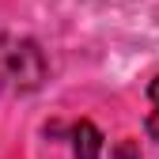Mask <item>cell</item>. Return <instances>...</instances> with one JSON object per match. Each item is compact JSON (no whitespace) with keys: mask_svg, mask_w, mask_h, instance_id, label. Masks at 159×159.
I'll use <instances>...</instances> for the list:
<instances>
[{"mask_svg":"<svg viewBox=\"0 0 159 159\" xmlns=\"http://www.w3.org/2000/svg\"><path fill=\"white\" fill-rule=\"evenodd\" d=\"M4 76L11 80L19 91L38 87L42 76H46V61H42V53H38V46L34 42H15L4 53Z\"/></svg>","mask_w":159,"mask_h":159,"instance_id":"obj_1","label":"cell"},{"mask_svg":"<svg viewBox=\"0 0 159 159\" xmlns=\"http://www.w3.org/2000/svg\"><path fill=\"white\" fill-rule=\"evenodd\" d=\"M72 152H76V159H98V152H102V133L95 129V121H80L72 129Z\"/></svg>","mask_w":159,"mask_h":159,"instance_id":"obj_2","label":"cell"},{"mask_svg":"<svg viewBox=\"0 0 159 159\" xmlns=\"http://www.w3.org/2000/svg\"><path fill=\"white\" fill-rule=\"evenodd\" d=\"M148 98H152V114H148V136L159 140V76L148 84Z\"/></svg>","mask_w":159,"mask_h":159,"instance_id":"obj_3","label":"cell"}]
</instances>
